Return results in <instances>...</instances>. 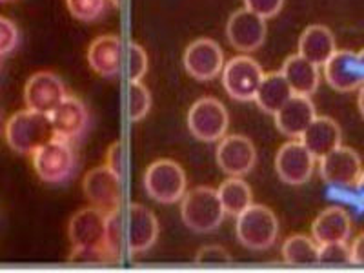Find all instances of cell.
Returning a JSON list of instances; mask_svg holds the SVG:
<instances>
[{
  "label": "cell",
  "instance_id": "4dcf8cb0",
  "mask_svg": "<svg viewBox=\"0 0 364 273\" xmlns=\"http://www.w3.org/2000/svg\"><path fill=\"white\" fill-rule=\"evenodd\" d=\"M321 264H352V252L348 242H330L318 246Z\"/></svg>",
  "mask_w": 364,
  "mask_h": 273
},
{
  "label": "cell",
  "instance_id": "7402d4cb",
  "mask_svg": "<svg viewBox=\"0 0 364 273\" xmlns=\"http://www.w3.org/2000/svg\"><path fill=\"white\" fill-rule=\"evenodd\" d=\"M302 144L306 146L315 159H321L343 144L341 126L331 117H315L311 124L301 135Z\"/></svg>",
  "mask_w": 364,
  "mask_h": 273
},
{
  "label": "cell",
  "instance_id": "5b68a950",
  "mask_svg": "<svg viewBox=\"0 0 364 273\" xmlns=\"http://www.w3.org/2000/svg\"><path fill=\"white\" fill-rule=\"evenodd\" d=\"M144 191L159 204H175L186 193V171L171 159H159L146 168Z\"/></svg>",
  "mask_w": 364,
  "mask_h": 273
},
{
  "label": "cell",
  "instance_id": "d590c367",
  "mask_svg": "<svg viewBox=\"0 0 364 273\" xmlns=\"http://www.w3.org/2000/svg\"><path fill=\"white\" fill-rule=\"evenodd\" d=\"M350 252H352V264L364 266V232H360L353 239V242L350 245Z\"/></svg>",
  "mask_w": 364,
  "mask_h": 273
},
{
  "label": "cell",
  "instance_id": "d4e9b609",
  "mask_svg": "<svg viewBox=\"0 0 364 273\" xmlns=\"http://www.w3.org/2000/svg\"><path fill=\"white\" fill-rule=\"evenodd\" d=\"M294 97V90L281 71L264 73L261 86L257 90L253 102L266 115H275Z\"/></svg>",
  "mask_w": 364,
  "mask_h": 273
},
{
  "label": "cell",
  "instance_id": "d6986e66",
  "mask_svg": "<svg viewBox=\"0 0 364 273\" xmlns=\"http://www.w3.org/2000/svg\"><path fill=\"white\" fill-rule=\"evenodd\" d=\"M124 46L117 35H100L87 48V64L104 79H115L122 75Z\"/></svg>",
  "mask_w": 364,
  "mask_h": 273
},
{
  "label": "cell",
  "instance_id": "9a60e30c",
  "mask_svg": "<svg viewBox=\"0 0 364 273\" xmlns=\"http://www.w3.org/2000/svg\"><path fill=\"white\" fill-rule=\"evenodd\" d=\"M318 173L333 188H352L363 173V161L355 149L341 144L333 151L318 159Z\"/></svg>",
  "mask_w": 364,
  "mask_h": 273
},
{
  "label": "cell",
  "instance_id": "74e56055",
  "mask_svg": "<svg viewBox=\"0 0 364 273\" xmlns=\"http://www.w3.org/2000/svg\"><path fill=\"white\" fill-rule=\"evenodd\" d=\"M355 190L359 191V195H360V197H363V199H364V170H363V173H360L359 181H357V184H355Z\"/></svg>",
  "mask_w": 364,
  "mask_h": 273
},
{
  "label": "cell",
  "instance_id": "30bf717a",
  "mask_svg": "<svg viewBox=\"0 0 364 273\" xmlns=\"http://www.w3.org/2000/svg\"><path fill=\"white\" fill-rule=\"evenodd\" d=\"M82 191L91 206L108 215L122 210V178L106 164L97 166L84 175Z\"/></svg>",
  "mask_w": 364,
  "mask_h": 273
},
{
  "label": "cell",
  "instance_id": "f35d334b",
  "mask_svg": "<svg viewBox=\"0 0 364 273\" xmlns=\"http://www.w3.org/2000/svg\"><path fill=\"white\" fill-rule=\"evenodd\" d=\"M109 2H112L113 8H120L122 6V0H109Z\"/></svg>",
  "mask_w": 364,
  "mask_h": 273
},
{
  "label": "cell",
  "instance_id": "7a4b0ae2",
  "mask_svg": "<svg viewBox=\"0 0 364 273\" xmlns=\"http://www.w3.org/2000/svg\"><path fill=\"white\" fill-rule=\"evenodd\" d=\"M4 136L15 154L31 155L55 135L50 115L24 109L9 117L4 126Z\"/></svg>",
  "mask_w": 364,
  "mask_h": 273
},
{
  "label": "cell",
  "instance_id": "ab89813d",
  "mask_svg": "<svg viewBox=\"0 0 364 273\" xmlns=\"http://www.w3.org/2000/svg\"><path fill=\"white\" fill-rule=\"evenodd\" d=\"M359 60H360V64H363V70H364V50L359 51Z\"/></svg>",
  "mask_w": 364,
  "mask_h": 273
},
{
  "label": "cell",
  "instance_id": "cb8c5ba5",
  "mask_svg": "<svg viewBox=\"0 0 364 273\" xmlns=\"http://www.w3.org/2000/svg\"><path fill=\"white\" fill-rule=\"evenodd\" d=\"M281 73L286 77L295 95L311 97L318 90V82H321L318 66H315L302 55L295 53L286 58Z\"/></svg>",
  "mask_w": 364,
  "mask_h": 273
},
{
  "label": "cell",
  "instance_id": "6da1fadb",
  "mask_svg": "<svg viewBox=\"0 0 364 273\" xmlns=\"http://www.w3.org/2000/svg\"><path fill=\"white\" fill-rule=\"evenodd\" d=\"M68 239L73 252H95L106 257L108 264L117 262L108 250V213L86 206L73 213L68 223Z\"/></svg>",
  "mask_w": 364,
  "mask_h": 273
},
{
  "label": "cell",
  "instance_id": "ba28073f",
  "mask_svg": "<svg viewBox=\"0 0 364 273\" xmlns=\"http://www.w3.org/2000/svg\"><path fill=\"white\" fill-rule=\"evenodd\" d=\"M188 129L200 142H219L230 126V113L215 97H200L188 112Z\"/></svg>",
  "mask_w": 364,
  "mask_h": 273
},
{
  "label": "cell",
  "instance_id": "603a6c76",
  "mask_svg": "<svg viewBox=\"0 0 364 273\" xmlns=\"http://www.w3.org/2000/svg\"><path fill=\"white\" fill-rule=\"evenodd\" d=\"M337 51L336 35L331 29L323 24L308 26L301 33L297 42V53L308 58L315 66H324L330 60V57Z\"/></svg>",
  "mask_w": 364,
  "mask_h": 273
},
{
  "label": "cell",
  "instance_id": "83f0119b",
  "mask_svg": "<svg viewBox=\"0 0 364 273\" xmlns=\"http://www.w3.org/2000/svg\"><path fill=\"white\" fill-rule=\"evenodd\" d=\"M149 68V57L146 50L136 42H128L124 46V66H122V73H124L128 82H136V80L144 79V75L148 73Z\"/></svg>",
  "mask_w": 364,
  "mask_h": 273
},
{
  "label": "cell",
  "instance_id": "52a82bcc",
  "mask_svg": "<svg viewBox=\"0 0 364 273\" xmlns=\"http://www.w3.org/2000/svg\"><path fill=\"white\" fill-rule=\"evenodd\" d=\"M122 224V239L128 255H141L149 248H154L159 239V219L149 208L142 204H128L120 211Z\"/></svg>",
  "mask_w": 364,
  "mask_h": 273
},
{
  "label": "cell",
  "instance_id": "f546056e",
  "mask_svg": "<svg viewBox=\"0 0 364 273\" xmlns=\"http://www.w3.org/2000/svg\"><path fill=\"white\" fill-rule=\"evenodd\" d=\"M108 0H66V8L71 17L80 22H95L106 11Z\"/></svg>",
  "mask_w": 364,
  "mask_h": 273
},
{
  "label": "cell",
  "instance_id": "ac0fdd59",
  "mask_svg": "<svg viewBox=\"0 0 364 273\" xmlns=\"http://www.w3.org/2000/svg\"><path fill=\"white\" fill-rule=\"evenodd\" d=\"M323 68L328 86L341 93L357 91L364 84V70L359 60V53H353L350 50H337Z\"/></svg>",
  "mask_w": 364,
  "mask_h": 273
},
{
  "label": "cell",
  "instance_id": "f1b7e54d",
  "mask_svg": "<svg viewBox=\"0 0 364 273\" xmlns=\"http://www.w3.org/2000/svg\"><path fill=\"white\" fill-rule=\"evenodd\" d=\"M126 109H128V119L132 122H139L144 119L151 109V93L148 87L142 84V80L128 84V100H126Z\"/></svg>",
  "mask_w": 364,
  "mask_h": 273
},
{
  "label": "cell",
  "instance_id": "8d00e7d4",
  "mask_svg": "<svg viewBox=\"0 0 364 273\" xmlns=\"http://www.w3.org/2000/svg\"><path fill=\"white\" fill-rule=\"evenodd\" d=\"M357 106H359V112H360V115H363V119H364V84L360 86V90H359V97H357Z\"/></svg>",
  "mask_w": 364,
  "mask_h": 273
},
{
  "label": "cell",
  "instance_id": "836d02e7",
  "mask_svg": "<svg viewBox=\"0 0 364 273\" xmlns=\"http://www.w3.org/2000/svg\"><path fill=\"white\" fill-rule=\"evenodd\" d=\"M193 261L195 264H203V266L230 264V262H232V255H230L228 250H224L223 246L210 245V246H203L199 252L195 253Z\"/></svg>",
  "mask_w": 364,
  "mask_h": 273
},
{
  "label": "cell",
  "instance_id": "8992f818",
  "mask_svg": "<svg viewBox=\"0 0 364 273\" xmlns=\"http://www.w3.org/2000/svg\"><path fill=\"white\" fill-rule=\"evenodd\" d=\"M35 173L48 184L68 182L77 171V155L73 144L53 136L51 141L31 154Z\"/></svg>",
  "mask_w": 364,
  "mask_h": 273
},
{
  "label": "cell",
  "instance_id": "4fadbf2b",
  "mask_svg": "<svg viewBox=\"0 0 364 273\" xmlns=\"http://www.w3.org/2000/svg\"><path fill=\"white\" fill-rule=\"evenodd\" d=\"M317 159L302 144L301 139H291L279 148L275 155V171L284 184L302 186L311 178Z\"/></svg>",
  "mask_w": 364,
  "mask_h": 273
},
{
  "label": "cell",
  "instance_id": "1f68e13d",
  "mask_svg": "<svg viewBox=\"0 0 364 273\" xmlns=\"http://www.w3.org/2000/svg\"><path fill=\"white\" fill-rule=\"evenodd\" d=\"M21 33L17 24L8 17H0V57L13 53L18 48Z\"/></svg>",
  "mask_w": 364,
  "mask_h": 273
},
{
  "label": "cell",
  "instance_id": "e575fe53",
  "mask_svg": "<svg viewBox=\"0 0 364 273\" xmlns=\"http://www.w3.org/2000/svg\"><path fill=\"white\" fill-rule=\"evenodd\" d=\"M284 0H245V8L261 15L262 18H273L281 13Z\"/></svg>",
  "mask_w": 364,
  "mask_h": 273
},
{
  "label": "cell",
  "instance_id": "8fae6325",
  "mask_svg": "<svg viewBox=\"0 0 364 273\" xmlns=\"http://www.w3.org/2000/svg\"><path fill=\"white\" fill-rule=\"evenodd\" d=\"M182 64L190 77L199 82H208L223 73L226 58H224V51L219 42L200 37L188 44L182 55Z\"/></svg>",
  "mask_w": 364,
  "mask_h": 273
},
{
  "label": "cell",
  "instance_id": "484cf974",
  "mask_svg": "<svg viewBox=\"0 0 364 273\" xmlns=\"http://www.w3.org/2000/svg\"><path fill=\"white\" fill-rule=\"evenodd\" d=\"M217 193L228 215L237 217L253 204V191L242 177H228L217 188Z\"/></svg>",
  "mask_w": 364,
  "mask_h": 273
},
{
  "label": "cell",
  "instance_id": "2e32d148",
  "mask_svg": "<svg viewBox=\"0 0 364 273\" xmlns=\"http://www.w3.org/2000/svg\"><path fill=\"white\" fill-rule=\"evenodd\" d=\"M51 126H53V135L63 141L79 142L84 139L91 126V115L86 102L79 97L68 95L57 108L50 113Z\"/></svg>",
  "mask_w": 364,
  "mask_h": 273
},
{
  "label": "cell",
  "instance_id": "9c48e42d",
  "mask_svg": "<svg viewBox=\"0 0 364 273\" xmlns=\"http://www.w3.org/2000/svg\"><path fill=\"white\" fill-rule=\"evenodd\" d=\"M223 87L237 102H252L264 79V70L250 55H237L223 68Z\"/></svg>",
  "mask_w": 364,
  "mask_h": 273
},
{
  "label": "cell",
  "instance_id": "5bb4252c",
  "mask_svg": "<svg viewBox=\"0 0 364 273\" xmlns=\"http://www.w3.org/2000/svg\"><path fill=\"white\" fill-rule=\"evenodd\" d=\"M217 166L228 177H245L255 168L257 149L246 135H224L217 142Z\"/></svg>",
  "mask_w": 364,
  "mask_h": 273
},
{
  "label": "cell",
  "instance_id": "7c38bea8",
  "mask_svg": "<svg viewBox=\"0 0 364 273\" xmlns=\"http://www.w3.org/2000/svg\"><path fill=\"white\" fill-rule=\"evenodd\" d=\"M268 35L266 18L242 8L230 15L226 22V38L239 53H253L261 50Z\"/></svg>",
  "mask_w": 364,
  "mask_h": 273
},
{
  "label": "cell",
  "instance_id": "60d3db41",
  "mask_svg": "<svg viewBox=\"0 0 364 273\" xmlns=\"http://www.w3.org/2000/svg\"><path fill=\"white\" fill-rule=\"evenodd\" d=\"M0 2H11V0H0Z\"/></svg>",
  "mask_w": 364,
  "mask_h": 273
},
{
  "label": "cell",
  "instance_id": "4316f807",
  "mask_svg": "<svg viewBox=\"0 0 364 273\" xmlns=\"http://www.w3.org/2000/svg\"><path fill=\"white\" fill-rule=\"evenodd\" d=\"M282 262L288 266H310L318 262V245L314 237L290 235L282 242L281 248Z\"/></svg>",
  "mask_w": 364,
  "mask_h": 273
},
{
  "label": "cell",
  "instance_id": "277c9868",
  "mask_svg": "<svg viewBox=\"0 0 364 273\" xmlns=\"http://www.w3.org/2000/svg\"><path fill=\"white\" fill-rule=\"evenodd\" d=\"M237 240L253 252L272 248L279 237L277 215L264 204H252L235 217Z\"/></svg>",
  "mask_w": 364,
  "mask_h": 273
},
{
  "label": "cell",
  "instance_id": "e0dca14e",
  "mask_svg": "<svg viewBox=\"0 0 364 273\" xmlns=\"http://www.w3.org/2000/svg\"><path fill=\"white\" fill-rule=\"evenodd\" d=\"M66 97V86L53 71H37L24 86L26 108L44 115H50Z\"/></svg>",
  "mask_w": 364,
  "mask_h": 273
},
{
  "label": "cell",
  "instance_id": "d6a6232c",
  "mask_svg": "<svg viewBox=\"0 0 364 273\" xmlns=\"http://www.w3.org/2000/svg\"><path fill=\"white\" fill-rule=\"evenodd\" d=\"M106 166L120 178L126 177V168H128V151H126V144L122 141H115L109 144L108 151H106Z\"/></svg>",
  "mask_w": 364,
  "mask_h": 273
},
{
  "label": "cell",
  "instance_id": "3957f363",
  "mask_svg": "<svg viewBox=\"0 0 364 273\" xmlns=\"http://www.w3.org/2000/svg\"><path fill=\"white\" fill-rule=\"evenodd\" d=\"M224 211L215 188L197 186L181 199V219L193 233H211L223 224Z\"/></svg>",
  "mask_w": 364,
  "mask_h": 273
},
{
  "label": "cell",
  "instance_id": "44dd1931",
  "mask_svg": "<svg viewBox=\"0 0 364 273\" xmlns=\"http://www.w3.org/2000/svg\"><path fill=\"white\" fill-rule=\"evenodd\" d=\"M352 217L344 208L328 206L311 223V237L318 246L330 242H348L352 235Z\"/></svg>",
  "mask_w": 364,
  "mask_h": 273
},
{
  "label": "cell",
  "instance_id": "ffe728a7",
  "mask_svg": "<svg viewBox=\"0 0 364 273\" xmlns=\"http://www.w3.org/2000/svg\"><path fill=\"white\" fill-rule=\"evenodd\" d=\"M315 117H317V109L311 97L294 93V97L273 115V119L282 135L290 139H301L304 129L311 124Z\"/></svg>",
  "mask_w": 364,
  "mask_h": 273
}]
</instances>
